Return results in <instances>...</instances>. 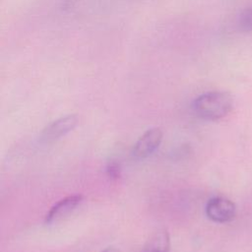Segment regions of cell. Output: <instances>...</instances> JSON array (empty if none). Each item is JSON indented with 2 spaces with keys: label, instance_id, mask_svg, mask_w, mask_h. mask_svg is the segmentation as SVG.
Returning <instances> with one entry per match:
<instances>
[{
  "label": "cell",
  "instance_id": "obj_3",
  "mask_svg": "<svg viewBox=\"0 0 252 252\" xmlns=\"http://www.w3.org/2000/svg\"><path fill=\"white\" fill-rule=\"evenodd\" d=\"M162 140V131L160 128L154 127L148 129L135 143L132 155L138 159L146 158L156 152Z\"/></svg>",
  "mask_w": 252,
  "mask_h": 252
},
{
  "label": "cell",
  "instance_id": "obj_9",
  "mask_svg": "<svg viewBox=\"0 0 252 252\" xmlns=\"http://www.w3.org/2000/svg\"><path fill=\"white\" fill-rule=\"evenodd\" d=\"M101 252H119L117 249H115L114 247H107L104 250H102Z\"/></svg>",
  "mask_w": 252,
  "mask_h": 252
},
{
  "label": "cell",
  "instance_id": "obj_4",
  "mask_svg": "<svg viewBox=\"0 0 252 252\" xmlns=\"http://www.w3.org/2000/svg\"><path fill=\"white\" fill-rule=\"evenodd\" d=\"M78 124V117L75 114H69L56 119L48 124L42 131L41 138L45 141L56 140L68 132L72 131Z\"/></svg>",
  "mask_w": 252,
  "mask_h": 252
},
{
  "label": "cell",
  "instance_id": "obj_6",
  "mask_svg": "<svg viewBox=\"0 0 252 252\" xmlns=\"http://www.w3.org/2000/svg\"><path fill=\"white\" fill-rule=\"evenodd\" d=\"M142 252H170V238L165 229H158L150 235Z\"/></svg>",
  "mask_w": 252,
  "mask_h": 252
},
{
  "label": "cell",
  "instance_id": "obj_8",
  "mask_svg": "<svg viewBox=\"0 0 252 252\" xmlns=\"http://www.w3.org/2000/svg\"><path fill=\"white\" fill-rule=\"evenodd\" d=\"M106 172L110 178H118L120 176L119 165L115 162L108 163V165L106 167Z\"/></svg>",
  "mask_w": 252,
  "mask_h": 252
},
{
  "label": "cell",
  "instance_id": "obj_7",
  "mask_svg": "<svg viewBox=\"0 0 252 252\" xmlns=\"http://www.w3.org/2000/svg\"><path fill=\"white\" fill-rule=\"evenodd\" d=\"M239 27L242 31L252 32V5L241 13L239 17Z\"/></svg>",
  "mask_w": 252,
  "mask_h": 252
},
{
  "label": "cell",
  "instance_id": "obj_2",
  "mask_svg": "<svg viewBox=\"0 0 252 252\" xmlns=\"http://www.w3.org/2000/svg\"><path fill=\"white\" fill-rule=\"evenodd\" d=\"M207 217L219 223H224L232 220L236 215L234 203L223 197H215L208 201L206 205Z\"/></svg>",
  "mask_w": 252,
  "mask_h": 252
},
{
  "label": "cell",
  "instance_id": "obj_5",
  "mask_svg": "<svg viewBox=\"0 0 252 252\" xmlns=\"http://www.w3.org/2000/svg\"><path fill=\"white\" fill-rule=\"evenodd\" d=\"M83 201L82 195H72L65 197L53 205L45 216L46 223H53L54 221L62 220L64 217L71 214Z\"/></svg>",
  "mask_w": 252,
  "mask_h": 252
},
{
  "label": "cell",
  "instance_id": "obj_1",
  "mask_svg": "<svg viewBox=\"0 0 252 252\" xmlns=\"http://www.w3.org/2000/svg\"><path fill=\"white\" fill-rule=\"evenodd\" d=\"M233 107V97L227 92L212 91L197 96L192 108L195 114L204 120H219L226 116Z\"/></svg>",
  "mask_w": 252,
  "mask_h": 252
}]
</instances>
